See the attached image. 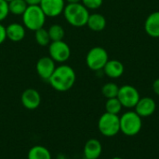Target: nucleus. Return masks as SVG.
<instances>
[{
  "label": "nucleus",
  "mask_w": 159,
  "mask_h": 159,
  "mask_svg": "<svg viewBox=\"0 0 159 159\" xmlns=\"http://www.w3.org/2000/svg\"><path fill=\"white\" fill-rule=\"evenodd\" d=\"M102 152V146L100 141L96 139L89 140L84 146L85 159H98Z\"/></svg>",
  "instance_id": "obj_13"
},
{
  "label": "nucleus",
  "mask_w": 159,
  "mask_h": 159,
  "mask_svg": "<svg viewBox=\"0 0 159 159\" xmlns=\"http://www.w3.org/2000/svg\"><path fill=\"white\" fill-rule=\"evenodd\" d=\"M116 97L119 99L122 106L128 109L134 108L141 98L139 91L134 86L129 84L119 87V91Z\"/></svg>",
  "instance_id": "obj_7"
},
{
  "label": "nucleus",
  "mask_w": 159,
  "mask_h": 159,
  "mask_svg": "<svg viewBox=\"0 0 159 159\" xmlns=\"http://www.w3.org/2000/svg\"><path fill=\"white\" fill-rule=\"evenodd\" d=\"M46 15L39 5L28 6L24 13L22 14V22L26 28L36 31L44 26L46 22Z\"/></svg>",
  "instance_id": "obj_3"
},
{
  "label": "nucleus",
  "mask_w": 159,
  "mask_h": 159,
  "mask_svg": "<svg viewBox=\"0 0 159 159\" xmlns=\"http://www.w3.org/2000/svg\"><path fill=\"white\" fill-rule=\"evenodd\" d=\"M28 6H37L40 4L41 0H24Z\"/></svg>",
  "instance_id": "obj_28"
},
{
  "label": "nucleus",
  "mask_w": 159,
  "mask_h": 159,
  "mask_svg": "<svg viewBox=\"0 0 159 159\" xmlns=\"http://www.w3.org/2000/svg\"><path fill=\"white\" fill-rule=\"evenodd\" d=\"M122 108H123V106L117 97L108 98L105 103L106 112H109L112 114H118L121 112Z\"/></svg>",
  "instance_id": "obj_20"
},
{
  "label": "nucleus",
  "mask_w": 159,
  "mask_h": 159,
  "mask_svg": "<svg viewBox=\"0 0 159 159\" xmlns=\"http://www.w3.org/2000/svg\"><path fill=\"white\" fill-rule=\"evenodd\" d=\"M120 118V131L129 137L136 136L143 127L142 117L136 112H127Z\"/></svg>",
  "instance_id": "obj_4"
},
{
  "label": "nucleus",
  "mask_w": 159,
  "mask_h": 159,
  "mask_svg": "<svg viewBox=\"0 0 159 159\" xmlns=\"http://www.w3.org/2000/svg\"><path fill=\"white\" fill-rule=\"evenodd\" d=\"M28 5L24 0H11L8 2L9 12L15 15H22Z\"/></svg>",
  "instance_id": "obj_19"
},
{
  "label": "nucleus",
  "mask_w": 159,
  "mask_h": 159,
  "mask_svg": "<svg viewBox=\"0 0 159 159\" xmlns=\"http://www.w3.org/2000/svg\"><path fill=\"white\" fill-rule=\"evenodd\" d=\"M98 128L102 135L114 137L120 131V118L117 114L103 113L98 121Z\"/></svg>",
  "instance_id": "obj_5"
},
{
  "label": "nucleus",
  "mask_w": 159,
  "mask_h": 159,
  "mask_svg": "<svg viewBox=\"0 0 159 159\" xmlns=\"http://www.w3.org/2000/svg\"><path fill=\"white\" fill-rule=\"evenodd\" d=\"M135 112L143 118V117H149L154 114L157 109L156 101L149 97H141L138 103L136 104Z\"/></svg>",
  "instance_id": "obj_12"
},
{
  "label": "nucleus",
  "mask_w": 159,
  "mask_h": 159,
  "mask_svg": "<svg viewBox=\"0 0 159 159\" xmlns=\"http://www.w3.org/2000/svg\"><path fill=\"white\" fill-rule=\"evenodd\" d=\"M7 38L13 42L21 41L25 37V28L22 24L18 22H12L6 27Z\"/></svg>",
  "instance_id": "obj_15"
},
{
  "label": "nucleus",
  "mask_w": 159,
  "mask_h": 159,
  "mask_svg": "<svg viewBox=\"0 0 159 159\" xmlns=\"http://www.w3.org/2000/svg\"><path fill=\"white\" fill-rule=\"evenodd\" d=\"M6 1H7V2H9V1H11V0H6Z\"/></svg>",
  "instance_id": "obj_31"
},
{
  "label": "nucleus",
  "mask_w": 159,
  "mask_h": 159,
  "mask_svg": "<svg viewBox=\"0 0 159 159\" xmlns=\"http://www.w3.org/2000/svg\"><path fill=\"white\" fill-rule=\"evenodd\" d=\"M7 38V33H6V27L0 23V44H2Z\"/></svg>",
  "instance_id": "obj_26"
},
{
  "label": "nucleus",
  "mask_w": 159,
  "mask_h": 159,
  "mask_svg": "<svg viewBox=\"0 0 159 159\" xmlns=\"http://www.w3.org/2000/svg\"><path fill=\"white\" fill-rule=\"evenodd\" d=\"M34 37L36 42L40 45V46H47L49 45L50 43V37L48 35V31L46 30L44 27L37 29L36 31H34Z\"/></svg>",
  "instance_id": "obj_22"
},
{
  "label": "nucleus",
  "mask_w": 159,
  "mask_h": 159,
  "mask_svg": "<svg viewBox=\"0 0 159 159\" xmlns=\"http://www.w3.org/2000/svg\"><path fill=\"white\" fill-rule=\"evenodd\" d=\"M112 159H123V158H121V157H113Z\"/></svg>",
  "instance_id": "obj_30"
},
{
  "label": "nucleus",
  "mask_w": 159,
  "mask_h": 159,
  "mask_svg": "<svg viewBox=\"0 0 159 159\" xmlns=\"http://www.w3.org/2000/svg\"><path fill=\"white\" fill-rule=\"evenodd\" d=\"M144 29L148 36L159 37V11L151 13L145 20Z\"/></svg>",
  "instance_id": "obj_14"
},
{
  "label": "nucleus",
  "mask_w": 159,
  "mask_h": 159,
  "mask_svg": "<svg viewBox=\"0 0 159 159\" xmlns=\"http://www.w3.org/2000/svg\"><path fill=\"white\" fill-rule=\"evenodd\" d=\"M119 91V87L117 86V84H116L115 82H108L105 83L102 88V95L108 99V98H113V97H116L117 94Z\"/></svg>",
  "instance_id": "obj_23"
},
{
  "label": "nucleus",
  "mask_w": 159,
  "mask_h": 159,
  "mask_svg": "<svg viewBox=\"0 0 159 159\" xmlns=\"http://www.w3.org/2000/svg\"><path fill=\"white\" fill-rule=\"evenodd\" d=\"M153 90H154V92L157 96H159V79H157L154 82V83H153Z\"/></svg>",
  "instance_id": "obj_27"
},
{
  "label": "nucleus",
  "mask_w": 159,
  "mask_h": 159,
  "mask_svg": "<svg viewBox=\"0 0 159 159\" xmlns=\"http://www.w3.org/2000/svg\"><path fill=\"white\" fill-rule=\"evenodd\" d=\"M28 159H51V155L48 149L41 145L32 147L28 152Z\"/></svg>",
  "instance_id": "obj_18"
},
{
  "label": "nucleus",
  "mask_w": 159,
  "mask_h": 159,
  "mask_svg": "<svg viewBox=\"0 0 159 159\" xmlns=\"http://www.w3.org/2000/svg\"><path fill=\"white\" fill-rule=\"evenodd\" d=\"M68 3H80L81 0H66Z\"/></svg>",
  "instance_id": "obj_29"
},
{
  "label": "nucleus",
  "mask_w": 159,
  "mask_h": 159,
  "mask_svg": "<svg viewBox=\"0 0 159 159\" xmlns=\"http://www.w3.org/2000/svg\"><path fill=\"white\" fill-rule=\"evenodd\" d=\"M87 25L89 28L94 32H101L106 26V19L103 15L100 13H93L89 14Z\"/></svg>",
  "instance_id": "obj_17"
},
{
  "label": "nucleus",
  "mask_w": 159,
  "mask_h": 159,
  "mask_svg": "<svg viewBox=\"0 0 159 159\" xmlns=\"http://www.w3.org/2000/svg\"><path fill=\"white\" fill-rule=\"evenodd\" d=\"M55 68V61L49 56H44L36 63V71L38 75L46 81H48Z\"/></svg>",
  "instance_id": "obj_10"
},
{
  "label": "nucleus",
  "mask_w": 159,
  "mask_h": 159,
  "mask_svg": "<svg viewBox=\"0 0 159 159\" xmlns=\"http://www.w3.org/2000/svg\"><path fill=\"white\" fill-rule=\"evenodd\" d=\"M8 13V2L6 0H0V22L7 17Z\"/></svg>",
  "instance_id": "obj_25"
},
{
  "label": "nucleus",
  "mask_w": 159,
  "mask_h": 159,
  "mask_svg": "<svg viewBox=\"0 0 159 159\" xmlns=\"http://www.w3.org/2000/svg\"><path fill=\"white\" fill-rule=\"evenodd\" d=\"M124 65L118 60H108L103 67L104 73L112 79H118L124 73Z\"/></svg>",
  "instance_id": "obj_16"
},
{
  "label": "nucleus",
  "mask_w": 159,
  "mask_h": 159,
  "mask_svg": "<svg viewBox=\"0 0 159 159\" xmlns=\"http://www.w3.org/2000/svg\"><path fill=\"white\" fill-rule=\"evenodd\" d=\"M75 72L67 65H61L55 68L54 72L48 79V82L52 88L59 92H66L70 90L75 82Z\"/></svg>",
  "instance_id": "obj_1"
},
{
  "label": "nucleus",
  "mask_w": 159,
  "mask_h": 159,
  "mask_svg": "<svg viewBox=\"0 0 159 159\" xmlns=\"http://www.w3.org/2000/svg\"><path fill=\"white\" fill-rule=\"evenodd\" d=\"M40 7L48 17H57L63 12L64 0H41Z\"/></svg>",
  "instance_id": "obj_9"
},
{
  "label": "nucleus",
  "mask_w": 159,
  "mask_h": 159,
  "mask_svg": "<svg viewBox=\"0 0 159 159\" xmlns=\"http://www.w3.org/2000/svg\"><path fill=\"white\" fill-rule=\"evenodd\" d=\"M108 60V53L106 50L102 47H94L90 49L86 56L87 66L93 71L103 69Z\"/></svg>",
  "instance_id": "obj_6"
},
{
  "label": "nucleus",
  "mask_w": 159,
  "mask_h": 159,
  "mask_svg": "<svg viewBox=\"0 0 159 159\" xmlns=\"http://www.w3.org/2000/svg\"><path fill=\"white\" fill-rule=\"evenodd\" d=\"M88 9H97L102 5V0H81Z\"/></svg>",
  "instance_id": "obj_24"
},
{
  "label": "nucleus",
  "mask_w": 159,
  "mask_h": 159,
  "mask_svg": "<svg viewBox=\"0 0 159 159\" xmlns=\"http://www.w3.org/2000/svg\"><path fill=\"white\" fill-rule=\"evenodd\" d=\"M21 103L27 110H35L41 103L40 94L33 88H28L21 94Z\"/></svg>",
  "instance_id": "obj_11"
},
{
  "label": "nucleus",
  "mask_w": 159,
  "mask_h": 159,
  "mask_svg": "<svg viewBox=\"0 0 159 159\" xmlns=\"http://www.w3.org/2000/svg\"><path fill=\"white\" fill-rule=\"evenodd\" d=\"M63 14L65 20L75 27L87 25L89 17V9L81 3H68L64 7Z\"/></svg>",
  "instance_id": "obj_2"
},
{
  "label": "nucleus",
  "mask_w": 159,
  "mask_h": 159,
  "mask_svg": "<svg viewBox=\"0 0 159 159\" xmlns=\"http://www.w3.org/2000/svg\"><path fill=\"white\" fill-rule=\"evenodd\" d=\"M48 53L49 57H51L55 62L64 63L69 59L71 50L69 45L63 40L51 41L48 46Z\"/></svg>",
  "instance_id": "obj_8"
},
{
  "label": "nucleus",
  "mask_w": 159,
  "mask_h": 159,
  "mask_svg": "<svg viewBox=\"0 0 159 159\" xmlns=\"http://www.w3.org/2000/svg\"><path fill=\"white\" fill-rule=\"evenodd\" d=\"M48 35L50 37L51 41H58V40H62L64 37V29L61 25L59 24H53L49 27Z\"/></svg>",
  "instance_id": "obj_21"
}]
</instances>
